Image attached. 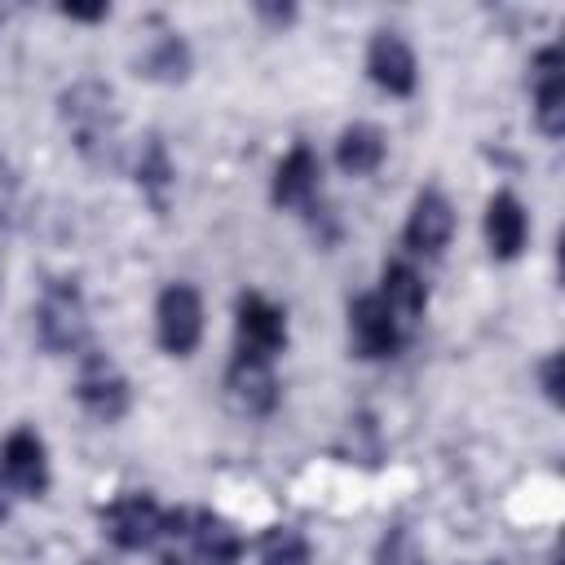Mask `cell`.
<instances>
[{
    "mask_svg": "<svg viewBox=\"0 0 565 565\" xmlns=\"http://www.w3.org/2000/svg\"><path fill=\"white\" fill-rule=\"evenodd\" d=\"M9 207H13V177H9V168L0 163V225L9 221Z\"/></svg>",
    "mask_w": 565,
    "mask_h": 565,
    "instance_id": "24",
    "label": "cell"
},
{
    "mask_svg": "<svg viewBox=\"0 0 565 565\" xmlns=\"http://www.w3.org/2000/svg\"><path fill=\"white\" fill-rule=\"evenodd\" d=\"M530 84H534V124L547 137H561L565 132V57L556 44L534 53Z\"/></svg>",
    "mask_w": 565,
    "mask_h": 565,
    "instance_id": "9",
    "label": "cell"
},
{
    "mask_svg": "<svg viewBox=\"0 0 565 565\" xmlns=\"http://www.w3.org/2000/svg\"><path fill=\"white\" fill-rule=\"evenodd\" d=\"M260 565H309V543L296 525H269L260 534Z\"/></svg>",
    "mask_w": 565,
    "mask_h": 565,
    "instance_id": "20",
    "label": "cell"
},
{
    "mask_svg": "<svg viewBox=\"0 0 565 565\" xmlns=\"http://www.w3.org/2000/svg\"><path fill=\"white\" fill-rule=\"evenodd\" d=\"M0 468H4V481L26 499H40L49 490V455H44V441L31 428H13L4 437Z\"/></svg>",
    "mask_w": 565,
    "mask_h": 565,
    "instance_id": "10",
    "label": "cell"
},
{
    "mask_svg": "<svg viewBox=\"0 0 565 565\" xmlns=\"http://www.w3.org/2000/svg\"><path fill=\"white\" fill-rule=\"evenodd\" d=\"M539 375H543V393H547V402L561 406V397H565V393H561V353H547Z\"/></svg>",
    "mask_w": 565,
    "mask_h": 565,
    "instance_id": "22",
    "label": "cell"
},
{
    "mask_svg": "<svg viewBox=\"0 0 565 565\" xmlns=\"http://www.w3.org/2000/svg\"><path fill=\"white\" fill-rule=\"evenodd\" d=\"M159 565H238L243 539L216 512H163V525L150 543Z\"/></svg>",
    "mask_w": 565,
    "mask_h": 565,
    "instance_id": "1",
    "label": "cell"
},
{
    "mask_svg": "<svg viewBox=\"0 0 565 565\" xmlns=\"http://www.w3.org/2000/svg\"><path fill=\"white\" fill-rule=\"evenodd\" d=\"M256 13H260V18H269V22H291V18H296V9H291V4H282V9H278V4H256Z\"/></svg>",
    "mask_w": 565,
    "mask_h": 565,
    "instance_id": "25",
    "label": "cell"
},
{
    "mask_svg": "<svg viewBox=\"0 0 565 565\" xmlns=\"http://www.w3.org/2000/svg\"><path fill=\"white\" fill-rule=\"evenodd\" d=\"M185 71H190V49L172 31H163L159 44L141 57V75H150V79H168L172 84V79H185Z\"/></svg>",
    "mask_w": 565,
    "mask_h": 565,
    "instance_id": "19",
    "label": "cell"
},
{
    "mask_svg": "<svg viewBox=\"0 0 565 565\" xmlns=\"http://www.w3.org/2000/svg\"><path fill=\"white\" fill-rule=\"evenodd\" d=\"M455 234V207L441 190H424L415 203H411V216H406V247L411 252H424V256H437Z\"/></svg>",
    "mask_w": 565,
    "mask_h": 565,
    "instance_id": "11",
    "label": "cell"
},
{
    "mask_svg": "<svg viewBox=\"0 0 565 565\" xmlns=\"http://www.w3.org/2000/svg\"><path fill=\"white\" fill-rule=\"evenodd\" d=\"M375 565H419V561L411 556V539H406V530H388V539L380 543Z\"/></svg>",
    "mask_w": 565,
    "mask_h": 565,
    "instance_id": "21",
    "label": "cell"
},
{
    "mask_svg": "<svg viewBox=\"0 0 565 565\" xmlns=\"http://www.w3.org/2000/svg\"><path fill=\"white\" fill-rule=\"evenodd\" d=\"M75 397L79 406L102 419V424H115L128 415V402H132V388L124 380V371L106 358V353H84L79 362V380H75Z\"/></svg>",
    "mask_w": 565,
    "mask_h": 565,
    "instance_id": "6",
    "label": "cell"
},
{
    "mask_svg": "<svg viewBox=\"0 0 565 565\" xmlns=\"http://www.w3.org/2000/svg\"><path fill=\"white\" fill-rule=\"evenodd\" d=\"M62 124L71 128V141L75 150L97 163V168H110L119 159V110H115V93L97 79H79L71 84L62 97Z\"/></svg>",
    "mask_w": 565,
    "mask_h": 565,
    "instance_id": "2",
    "label": "cell"
},
{
    "mask_svg": "<svg viewBox=\"0 0 565 565\" xmlns=\"http://www.w3.org/2000/svg\"><path fill=\"white\" fill-rule=\"evenodd\" d=\"M225 393L243 415H269L278 406V380L274 366L260 358H234L225 371Z\"/></svg>",
    "mask_w": 565,
    "mask_h": 565,
    "instance_id": "13",
    "label": "cell"
},
{
    "mask_svg": "<svg viewBox=\"0 0 565 565\" xmlns=\"http://www.w3.org/2000/svg\"><path fill=\"white\" fill-rule=\"evenodd\" d=\"M172 181H177V172H172V159H168L163 141H159V137H146V146H141V159H137V185L150 194L154 212H163V207H168Z\"/></svg>",
    "mask_w": 565,
    "mask_h": 565,
    "instance_id": "18",
    "label": "cell"
},
{
    "mask_svg": "<svg viewBox=\"0 0 565 565\" xmlns=\"http://www.w3.org/2000/svg\"><path fill=\"white\" fill-rule=\"evenodd\" d=\"M380 300L388 305V313L397 318V327L411 331V327L419 322L424 305H428V291H424V282H419V274H415L411 265L388 260V265H384V278H380Z\"/></svg>",
    "mask_w": 565,
    "mask_h": 565,
    "instance_id": "16",
    "label": "cell"
},
{
    "mask_svg": "<svg viewBox=\"0 0 565 565\" xmlns=\"http://www.w3.org/2000/svg\"><path fill=\"white\" fill-rule=\"evenodd\" d=\"M159 525H163V508L150 494H141V490H128V494H119L115 503L102 508V530L124 552L150 547L154 534H159Z\"/></svg>",
    "mask_w": 565,
    "mask_h": 565,
    "instance_id": "7",
    "label": "cell"
},
{
    "mask_svg": "<svg viewBox=\"0 0 565 565\" xmlns=\"http://www.w3.org/2000/svg\"><path fill=\"white\" fill-rule=\"evenodd\" d=\"M35 331L49 353H75L88 344V309L71 278H53L35 309Z\"/></svg>",
    "mask_w": 565,
    "mask_h": 565,
    "instance_id": "3",
    "label": "cell"
},
{
    "mask_svg": "<svg viewBox=\"0 0 565 565\" xmlns=\"http://www.w3.org/2000/svg\"><path fill=\"white\" fill-rule=\"evenodd\" d=\"M349 335H353L358 358H393L406 340V331L397 327V318L388 313L380 291H366L349 305Z\"/></svg>",
    "mask_w": 565,
    "mask_h": 565,
    "instance_id": "8",
    "label": "cell"
},
{
    "mask_svg": "<svg viewBox=\"0 0 565 565\" xmlns=\"http://www.w3.org/2000/svg\"><path fill=\"white\" fill-rule=\"evenodd\" d=\"M0 521H4V499H0Z\"/></svg>",
    "mask_w": 565,
    "mask_h": 565,
    "instance_id": "26",
    "label": "cell"
},
{
    "mask_svg": "<svg viewBox=\"0 0 565 565\" xmlns=\"http://www.w3.org/2000/svg\"><path fill=\"white\" fill-rule=\"evenodd\" d=\"M318 177H322L318 154H313L309 146H291L287 159H282L278 172H274V190H269V199H274L278 207H313Z\"/></svg>",
    "mask_w": 565,
    "mask_h": 565,
    "instance_id": "14",
    "label": "cell"
},
{
    "mask_svg": "<svg viewBox=\"0 0 565 565\" xmlns=\"http://www.w3.org/2000/svg\"><path fill=\"white\" fill-rule=\"evenodd\" d=\"M525 234H530V216L521 207L516 194H494L490 207H486V243H490V256L494 260H512L521 256L525 247Z\"/></svg>",
    "mask_w": 565,
    "mask_h": 565,
    "instance_id": "15",
    "label": "cell"
},
{
    "mask_svg": "<svg viewBox=\"0 0 565 565\" xmlns=\"http://www.w3.org/2000/svg\"><path fill=\"white\" fill-rule=\"evenodd\" d=\"M110 9L106 4H62V18H71V22H102Z\"/></svg>",
    "mask_w": 565,
    "mask_h": 565,
    "instance_id": "23",
    "label": "cell"
},
{
    "mask_svg": "<svg viewBox=\"0 0 565 565\" xmlns=\"http://www.w3.org/2000/svg\"><path fill=\"white\" fill-rule=\"evenodd\" d=\"M154 335L163 344V353L172 358H190L203 340V296L190 282H172L159 291L154 305Z\"/></svg>",
    "mask_w": 565,
    "mask_h": 565,
    "instance_id": "4",
    "label": "cell"
},
{
    "mask_svg": "<svg viewBox=\"0 0 565 565\" xmlns=\"http://www.w3.org/2000/svg\"><path fill=\"white\" fill-rule=\"evenodd\" d=\"M234 358H260L274 362V353L287 344V313L278 305H269L260 291H243L238 309H234Z\"/></svg>",
    "mask_w": 565,
    "mask_h": 565,
    "instance_id": "5",
    "label": "cell"
},
{
    "mask_svg": "<svg viewBox=\"0 0 565 565\" xmlns=\"http://www.w3.org/2000/svg\"><path fill=\"white\" fill-rule=\"evenodd\" d=\"M366 75L393 93V97H411L415 93V53L397 31H380L366 49Z\"/></svg>",
    "mask_w": 565,
    "mask_h": 565,
    "instance_id": "12",
    "label": "cell"
},
{
    "mask_svg": "<svg viewBox=\"0 0 565 565\" xmlns=\"http://www.w3.org/2000/svg\"><path fill=\"white\" fill-rule=\"evenodd\" d=\"M335 163L349 177H371L384 163V132L375 124H349L335 141Z\"/></svg>",
    "mask_w": 565,
    "mask_h": 565,
    "instance_id": "17",
    "label": "cell"
}]
</instances>
